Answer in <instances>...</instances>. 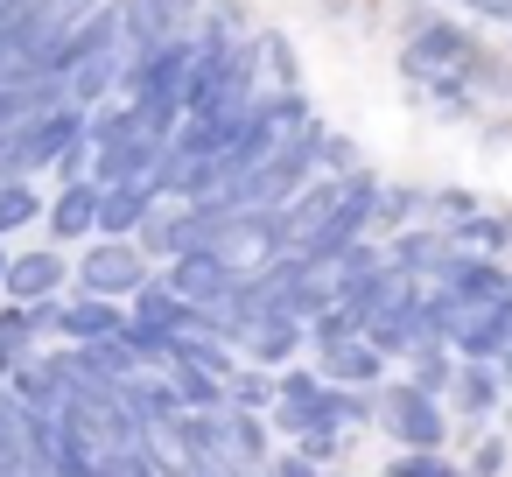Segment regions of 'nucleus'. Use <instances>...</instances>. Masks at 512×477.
<instances>
[{"mask_svg": "<svg viewBox=\"0 0 512 477\" xmlns=\"http://www.w3.org/2000/svg\"><path fill=\"white\" fill-rule=\"evenodd\" d=\"M113 15H120V43L127 50H155V43L197 36L204 0H113Z\"/></svg>", "mask_w": 512, "mask_h": 477, "instance_id": "423d86ee", "label": "nucleus"}, {"mask_svg": "<svg viewBox=\"0 0 512 477\" xmlns=\"http://www.w3.org/2000/svg\"><path fill=\"white\" fill-rule=\"evenodd\" d=\"M421 218H428V183H379V211H372L379 239H393V232H407Z\"/></svg>", "mask_w": 512, "mask_h": 477, "instance_id": "5701e85b", "label": "nucleus"}, {"mask_svg": "<svg viewBox=\"0 0 512 477\" xmlns=\"http://www.w3.org/2000/svg\"><path fill=\"white\" fill-rule=\"evenodd\" d=\"M484 50H491V43L477 36V22L442 15L435 0H414L407 22H400V50H393V64H400V85L421 92V85H435V78H463Z\"/></svg>", "mask_w": 512, "mask_h": 477, "instance_id": "f257e3e1", "label": "nucleus"}, {"mask_svg": "<svg viewBox=\"0 0 512 477\" xmlns=\"http://www.w3.org/2000/svg\"><path fill=\"white\" fill-rule=\"evenodd\" d=\"M50 183H92V141L64 148V155L50 162Z\"/></svg>", "mask_w": 512, "mask_h": 477, "instance_id": "e433bc0d", "label": "nucleus"}, {"mask_svg": "<svg viewBox=\"0 0 512 477\" xmlns=\"http://www.w3.org/2000/svg\"><path fill=\"white\" fill-rule=\"evenodd\" d=\"M43 351V330H36V316H29V302H8L0 295V365H29Z\"/></svg>", "mask_w": 512, "mask_h": 477, "instance_id": "393cba45", "label": "nucleus"}, {"mask_svg": "<svg viewBox=\"0 0 512 477\" xmlns=\"http://www.w3.org/2000/svg\"><path fill=\"white\" fill-rule=\"evenodd\" d=\"M253 78H260V92H302L295 43L281 29H253Z\"/></svg>", "mask_w": 512, "mask_h": 477, "instance_id": "4be33fe9", "label": "nucleus"}, {"mask_svg": "<svg viewBox=\"0 0 512 477\" xmlns=\"http://www.w3.org/2000/svg\"><path fill=\"white\" fill-rule=\"evenodd\" d=\"M400 379H407V386H421V393H435V400H449V386H456V351H449V344H435V351H414Z\"/></svg>", "mask_w": 512, "mask_h": 477, "instance_id": "cd10ccee", "label": "nucleus"}, {"mask_svg": "<svg viewBox=\"0 0 512 477\" xmlns=\"http://www.w3.org/2000/svg\"><path fill=\"white\" fill-rule=\"evenodd\" d=\"M155 274H162L190 309H218V302L246 281V267H239V260H225V253H176V260H169V267H155Z\"/></svg>", "mask_w": 512, "mask_h": 477, "instance_id": "6e6552de", "label": "nucleus"}, {"mask_svg": "<svg viewBox=\"0 0 512 477\" xmlns=\"http://www.w3.org/2000/svg\"><path fill=\"white\" fill-rule=\"evenodd\" d=\"M498 400H512V393H505V379H498V365H491V358H456L449 407H456L463 421H484V414H498Z\"/></svg>", "mask_w": 512, "mask_h": 477, "instance_id": "aec40b11", "label": "nucleus"}, {"mask_svg": "<svg viewBox=\"0 0 512 477\" xmlns=\"http://www.w3.org/2000/svg\"><path fill=\"white\" fill-rule=\"evenodd\" d=\"M127 43L113 36V43H99V50H78L71 57V71H64V92L78 99V106H106V99H120V78H127Z\"/></svg>", "mask_w": 512, "mask_h": 477, "instance_id": "f8f14e48", "label": "nucleus"}, {"mask_svg": "<svg viewBox=\"0 0 512 477\" xmlns=\"http://www.w3.org/2000/svg\"><path fill=\"white\" fill-rule=\"evenodd\" d=\"M379 477H470V470L456 456H442V449H393Z\"/></svg>", "mask_w": 512, "mask_h": 477, "instance_id": "7c9ffc66", "label": "nucleus"}, {"mask_svg": "<svg viewBox=\"0 0 512 477\" xmlns=\"http://www.w3.org/2000/svg\"><path fill=\"white\" fill-rule=\"evenodd\" d=\"M323 400H330V379H323L316 365H302V358H295V365L274 379V407H267L274 435H281V442L316 435V428H323Z\"/></svg>", "mask_w": 512, "mask_h": 477, "instance_id": "39448f33", "label": "nucleus"}, {"mask_svg": "<svg viewBox=\"0 0 512 477\" xmlns=\"http://www.w3.org/2000/svg\"><path fill=\"white\" fill-rule=\"evenodd\" d=\"M232 344H239V358L260 365V372H288V365L309 351V323H295V316H253Z\"/></svg>", "mask_w": 512, "mask_h": 477, "instance_id": "9d476101", "label": "nucleus"}, {"mask_svg": "<svg viewBox=\"0 0 512 477\" xmlns=\"http://www.w3.org/2000/svg\"><path fill=\"white\" fill-rule=\"evenodd\" d=\"M8 302H57L71 295V246H15L8 253Z\"/></svg>", "mask_w": 512, "mask_h": 477, "instance_id": "0eeeda50", "label": "nucleus"}, {"mask_svg": "<svg viewBox=\"0 0 512 477\" xmlns=\"http://www.w3.org/2000/svg\"><path fill=\"white\" fill-rule=\"evenodd\" d=\"M344 337H365V316H358L351 302H330V309L309 323V351H330V344H344Z\"/></svg>", "mask_w": 512, "mask_h": 477, "instance_id": "2f4dec72", "label": "nucleus"}, {"mask_svg": "<svg viewBox=\"0 0 512 477\" xmlns=\"http://www.w3.org/2000/svg\"><path fill=\"white\" fill-rule=\"evenodd\" d=\"M449 239H456L463 253H498V260L512 253V225H505V211H484V204H477L470 218H456Z\"/></svg>", "mask_w": 512, "mask_h": 477, "instance_id": "a878e982", "label": "nucleus"}, {"mask_svg": "<svg viewBox=\"0 0 512 477\" xmlns=\"http://www.w3.org/2000/svg\"><path fill=\"white\" fill-rule=\"evenodd\" d=\"M169 141L162 134H106V141H92V183H141V176H155V155H162Z\"/></svg>", "mask_w": 512, "mask_h": 477, "instance_id": "4468645a", "label": "nucleus"}, {"mask_svg": "<svg viewBox=\"0 0 512 477\" xmlns=\"http://www.w3.org/2000/svg\"><path fill=\"white\" fill-rule=\"evenodd\" d=\"M449 253H456V239H449L442 225H428V218L386 239V260H393L407 281H428V288H435V274H442V260H449Z\"/></svg>", "mask_w": 512, "mask_h": 477, "instance_id": "dca6fc26", "label": "nucleus"}, {"mask_svg": "<svg viewBox=\"0 0 512 477\" xmlns=\"http://www.w3.org/2000/svg\"><path fill=\"white\" fill-rule=\"evenodd\" d=\"M267 477H323V463H309L295 442H281V449H274V463H267Z\"/></svg>", "mask_w": 512, "mask_h": 477, "instance_id": "4c0bfd02", "label": "nucleus"}, {"mask_svg": "<svg viewBox=\"0 0 512 477\" xmlns=\"http://www.w3.org/2000/svg\"><path fill=\"white\" fill-rule=\"evenodd\" d=\"M197 36H211V43H246V36H253V15H246V0H204V15H197Z\"/></svg>", "mask_w": 512, "mask_h": 477, "instance_id": "c756f323", "label": "nucleus"}, {"mask_svg": "<svg viewBox=\"0 0 512 477\" xmlns=\"http://www.w3.org/2000/svg\"><path fill=\"white\" fill-rule=\"evenodd\" d=\"M316 169H323V176H351V169H365V148H358L351 134L323 127V141H316Z\"/></svg>", "mask_w": 512, "mask_h": 477, "instance_id": "473e14b6", "label": "nucleus"}, {"mask_svg": "<svg viewBox=\"0 0 512 477\" xmlns=\"http://www.w3.org/2000/svg\"><path fill=\"white\" fill-rule=\"evenodd\" d=\"M491 365H498V379H505V393H512V344H505V351H498Z\"/></svg>", "mask_w": 512, "mask_h": 477, "instance_id": "ea45409f", "label": "nucleus"}, {"mask_svg": "<svg viewBox=\"0 0 512 477\" xmlns=\"http://www.w3.org/2000/svg\"><path fill=\"white\" fill-rule=\"evenodd\" d=\"M162 372L176 386V407H190V414H218L225 407V379L218 372H197V365H162Z\"/></svg>", "mask_w": 512, "mask_h": 477, "instance_id": "bb28decb", "label": "nucleus"}, {"mask_svg": "<svg viewBox=\"0 0 512 477\" xmlns=\"http://www.w3.org/2000/svg\"><path fill=\"white\" fill-rule=\"evenodd\" d=\"M274 379L281 372H260V365H232V379H225V407H253V414H267L274 407Z\"/></svg>", "mask_w": 512, "mask_h": 477, "instance_id": "c85d7f7f", "label": "nucleus"}, {"mask_svg": "<svg viewBox=\"0 0 512 477\" xmlns=\"http://www.w3.org/2000/svg\"><path fill=\"white\" fill-rule=\"evenodd\" d=\"M8 253H15V246H8V239H0V288H8Z\"/></svg>", "mask_w": 512, "mask_h": 477, "instance_id": "a19ab883", "label": "nucleus"}, {"mask_svg": "<svg viewBox=\"0 0 512 477\" xmlns=\"http://www.w3.org/2000/svg\"><path fill=\"white\" fill-rule=\"evenodd\" d=\"M155 204H162V190L148 176L141 183H99V239H134Z\"/></svg>", "mask_w": 512, "mask_h": 477, "instance_id": "a211bd4d", "label": "nucleus"}, {"mask_svg": "<svg viewBox=\"0 0 512 477\" xmlns=\"http://www.w3.org/2000/svg\"><path fill=\"white\" fill-rule=\"evenodd\" d=\"M470 211H477V190H463V183H435V190H428V225L449 232V225L470 218Z\"/></svg>", "mask_w": 512, "mask_h": 477, "instance_id": "72a5a7b5", "label": "nucleus"}, {"mask_svg": "<svg viewBox=\"0 0 512 477\" xmlns=\"http://www.w3.org/2000/svg\"><path fill=\"white\" fill-rule=\"evenodd\" d=\"M379 428L393 435V449H442L449 442V400H435L407 379H386L379 386Z\"/></svg>", "mask_w": 512, "mask_h": 477, "instance_id": "20e7f679", "label": "nucleus"}, {"mask_svg": "<svg viewBox=\"0 0 512 477\" xmlns=\"http://www.w3.org/2000/svg\"><path fill=\"white\" fill-rule=\"evenodd\" d=\"M155 281V260L134 239H85L71 253V288L78 295H106V302H134Z\"/></svg>", "mask_w": 512, "mask_h": 477, "instance_id": "7ed1b4c3", "label": "nucleus"}, {"mask_svg": "<svg viewBox=\"0 0 512 477\" xmlns=\"http://www.w3.org/2000/svg\"><path fill=\"white\" fill-rule=\"evenodd\" d=\"M274 449H281V435H274L267 414H253V407H225V414H218V456H232V463H246V470H267Z\"/></svg>", "mask_w": 512, "mask_h": 477, "instance_id": "2eb2a0df", "label": "nucleus"}, {"mask_svg": "<svg viewBox=\"0 0 512 477\" xmlns=\"http://www.w3.org/2000/svg\"><path fill=\"white\" fill-rule=\"evenodd\" d=\"M127 323L176 337V330H197V323H204V309H190V302H183V295H176V288H169V281L155 274V281H148V288H141V295L127 302Z\"/></svg>", "mask_w": 512, "mask_h": 477, "instance_id": "6ab92c4d", "label": "nucleus"}, {"mask_svg": "<svg viewBox=\"0 0 512 477\" xmlns=\"http://www.w3.org/2000/svg\"><path fill=\"white\" fill-rule=\"evenodd\" d=\"M505 295H512V281H505Z\"/></svg>", "mask_w": 512, "mask_h": 477, "instance_id": "c03bdc74", "label": "nucleus"}, {"mask_svg": "<svg viewBox=\"0 0 512 477\" xmlns=\"http://www.w3.org/2000/svg\"><path fill=\"white\" fill-rule=\"evenodd\" d=\"M190 57H197V36H176V43H155V50H134L127 57V78H120V99L162 113L183 127V92H190Z\"/></svg>", "mask_w": 512, "mask_h": 477, "instance_id": "f03ea898", "label": "nucleus"}, {"mask_svg": "<svg viewBox=\"0 0 512 477\" xmlns=\"http://www.w3.org/2000/svg\"><path fill=\"white\" fill-rule=\"evenodd\" d=\"M505 463H512V442H505V435H484L463 470H470V477H505Z\"/></svg>", "mask_w": 512, "mask_h": 477, "instance_id": "f704fd0d", "label": "nucleus"}, {"mask_svg": "<svg viewBox=\"0 0 512 477\" xmlns=\"http://www.w3.org/2000/svg\"><path fill=\"white\" fill-rule=\"evenodd\" d=\"M505 281H512V267L498 260V253H449L442 260V274H435V288L456 302V309H477V302H498L505 295Z\"/></svg>", "mask_w": 512, "mask_h": 477, "instance_id": "1a4fd4ad", "label": "nucleus"}, {"mask_svg": "<svg viewBox=\"0 0 512 477\" xmlns=\"http://www.w3.org/2000/svg\"><path fill=\"white\" fill-rule=\"evenodd\" d=\"M295 449H302L309 463H323V470H337V456L351 449V435H337V428H316V435H302Z\"/></svg>", "mask_w": 512, "mask_h": 477, "instance_id": "c9c22d12", "label": "nucleus"}, {"mask_svg": "<svg viewBox=\"0 0 512 477\" xmlns=\"http://www.w3.org/2000/svg\"><path fill=\"white\" fill-rule=\"evenodd\" d=\"M43 232H50V246H85V239H99V183H50Z\"/></svg>", "mask_w": 512, "mask_h": 477, "instance_id": "ddd939ff", "label": "nucleus"}, {"mask_svg": "<svg viewBox=\"0 0 512 477\" xmlns=\"http://www.w3.org/2000/svg\"><path fill=\"white\" fill-rule=\"evenodd\" d=\"M176 477H253L246 463H232V456H190Z\"/></svg>", "mask_w": 512, "mask_h": 477, "instance_id": "58836bf2", "label": "nucleus"}, {"mask_svg": "<svg viewBox=\"0 0 512 477\" xmlns=\"http://www.w3.org/2000/svg\"><path fill=\"white\" fill-rule=\"evenodd\" d=\"M78 8H99V0H78Z\"/></svg>", "mask_w": 512, "mask_h": 477, "instance_id": "37998d69", "label": "nucleus"}, {"mask_svg": "<svg viewBox=\"0 0 512 477\" xmlns=\"http://www.w3.org/2000/svg\"><path fill=\"white\" fill-rule=\"evenodd\" d=\"M43 204H50V190L36 176H0V239L43 225Z\"/></svg>", "mask_w": 512, "mask_h": 477, "instance_id": "b1692460", "label": "nucleus"}, {"mask_svg": "<svg viewBox=\"0 0 512 477\" xmlns=\"http://www.w3.org/2000/svg\"><path fill=\"white\" fill-rule=\"evenodd\" d=\"M113 330H127V302L78 295V288L57 302V344H99V337H113Z\"/></svg>", "mask_w": 512, "mask_h": 477, "instance_id": "f3484780", "label": "nucleus"}, {"mask_svg": "<svg viewBox=\"0 0 512 477\" xmlns=\"http://www.w3.org/2000/svg\"><path fill=\"white\" fill-rule=\"evenodd\" d=\"M449 309H456V302H449ZM505 344H512V295L449 316V351H456V358H498Z\"/></svg>", "mask_w": 512, "mask_h": 477, "instance_id": "9b49d317", "label": "nucleus"}, {"mask_svg": "<svg viewBox=\"0 0 512 477\" xmlns=\"http://www.w3.org/2000/svg\"><path fill=\"white\" fill-rule=\"evenodd\" d=\"M316 372L330 386H386V358L372 351V337H344V344L316 351Z\"/></svg>", "mask_w": 512, "mask_h": 477, "instance_id": "412c9836", "label": "nucleus"}, {"mask_svg": "<svg viewBox=\"0 0 512 477\" xmlns=\"http://www.w3.org/2000/svg\"><path fill=\"white\" fill-rule=\"evenodd\" d=\"M323 477H351V470H323Z\"/></svg>", "mask_w": 512, "mask_h": 477, "instance_id": "79ce46f5", "label": "nucleus"}]
</instances>
